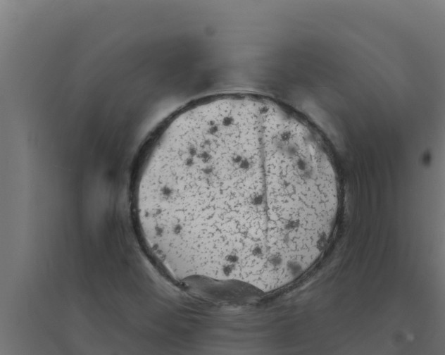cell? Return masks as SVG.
<instances>
[{
    "mask_svg": "<svg viewBox=\"0 0 445 355\" xmlns=\"http://www.w3.org/2000/svg\"><path fill=\"white\" fill-rule=\"evenodd\" d=\"M158 178L175 235L203 274L275 282L315 230L334 170L296 113L227 93L180 109Z\"/></svg>",
    "mask_w": 445,
    "mask_h": 355,
    "instance_id": "1",
    "label": "cell"
}]
</instances>
